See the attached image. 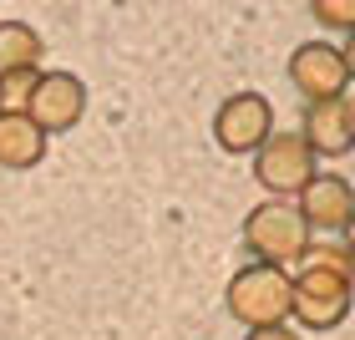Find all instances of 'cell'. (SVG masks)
Instances as JSON below:
<instances>
[{
    "mask_svg": "<svg viewBox=\"0 0 355 340\" xmlns=\"http://www.w3.org/2000/svg\"><path fill=\"white\" fill-rule=\"evenodd\" d=\"M304 269L289 280V315L300 320L304 330H335L350 315V264L345 249L315 244L304 249Z\"/></svg>",
    "mask_w": 355,
    "mask_h": 340,
    "instance_id": "6da1fadb",
    "label": "cell"
},
{
    "mask_svg": "<svg viewBox=\"0 0 355 340\" xmlns=\"http://www.w3.org/2000/svg\"><path fill=\"white\" fill-rule=\"evenodd\" d=\"M229 315L249 330H269V325H284L289 315V274L274 269V264H249L229 280Z\"/></svg>",
    "mask_w": 355,
    "mask_h": 340,
    "instance_id": "7a4b0ae2",
    "label": "cell"
},
{
    "mask_svg": "<svg viewBox=\"0 0 355 340\" xmlns=\"http://www.w3.org/2000/svg\"><path fill=\"white\" fill-rule=\"evenodd\" d=\"M244 244H249V254H259V264L279 269V264H289V259H300L304 249H310V229H304V219H300L295 203L274 198V203L249 208Z\"/></svg>",
    "mask_w": 355,
    "mask_h": 340,
    "instance_id": "3957f363",
    "label": "cell"
},
{
    "mask_svg": "<svg viewBox=\"0 0 355 340\" xmlns=\"http://www.w3.org/2000/svg\"><path fill=\"white\" fill-rule=\"evenodd\" d=\"M214 137H218L223 153H259L274 137V107L259 92H234L214 112Z\"/></svg>",
    "mask_w": 355,
    "mask_h": 340,
    "instance_id": "277c9868",
    "label": "cell"
},
{
    "mask_svg": "<svg viewBox=\"0 0 355 340\" xmlns=\"http://www.w3.org/2000/svg\"><path fill=\"white\" fill-rule=\"evenodd\" d=\"M82 112H87L82 76H71V71H41V82H36V92H31V102H26V117L36 122L46 137H51V133H71V127L82 122Z\"/></svg>",
    "mask_w": 355,
    "mask_h": 340,
    "instance_id": "5b68a950",
    "label": "cell"
},
{
    "mask_svg": "<svg viewBox=\"0 0 355 340\" xmlns=\"http://www.w3.org/2000/svg\"><path fill=\"white\" fill-rule=\"evenodd\" d=\"M254 178L269 193H304V183L315 178V153L304 148L300 133H274L259 153H254Z\"/></svg>",
    "mask_w": 355,
    "mask_h": 340,
    "instance_id": "8992f818",
    "label": "cell"
},
{
    "mask_svg": "<svg viewBox=\"0 0 355 340\" xmlns=\"http://www.w3.org/2000/svg\"><path fill=\"white\" fill-rule=\"evenodd\" d=\"M300 219H304V229L345 234L350 219H355V188L340 173H315L300 193Z\"/></svg>",
    "mask_w": 355,
    "mask_h": 340,
    "instance_id": "52a82bcc",
    "label": "cell"
},
{
    "mask_svg": "<svg viewBox=\"0 0 355 340\" xmlns=\"http://www.w3.org/2000/svg\"><path fill=\"white\" fill-rule=\"evenodd\" d=\"M289 82H295L310 102H335L345 96V61L330 41H304L295 56H289Z\"/></svg>",
    "mask_w": 355,
    "mask_h": 340,
    "instance_id": "ba28073f",
    "label": "cell"
},
{
    "mask_svg": "<svg viewBox=\"0 0 355 340\" xmlns=\"http://www.w3.org/2000/svg\"><path fill=\"white\" fill-rule=\"evenodd\" d=\"M300 137H304V148H310L315 158H345L355 148V102H350V96L310 102Z\"/></svg>",
    "mask_w": 355,
    "mask_h": 340,
    "instance_id": "9c48e42d",
    "label": "cell"
},
{
    "mask_svg": "<svg viewBox=\"0 0 355 340\" xmlns=\"http://www.w3.org/2000/svg\"><path fill=\"white\" fill-rule=\"evenodd\" d=\"M46 158V133L26 112H0V168L26 173Z\"/></svg>",
    "mask_w": 355,
    "mask_h": 340,
    "instance_id": "30bf717a",
    "label": "cell"
},
{
    "mask_svg": "<svg viewBox=\"0 0 355 340\" xmlns=\"http://www.w3.org/2000/svg\"><path fill=\"white\" fill-rule=\"evenodd\" d=\"M41 36H36V26H26V21H0V76H10V71H36L41 67Z\"/></svg>",
    "mask_w": 355,
    "mask_h": 340,
    "instance_id": "8fae6325",
    "label": "cell"
},
{
    "mask_svg": "<svg viewBox=\"0 0 355 340\" xmlns=\"http://www.w3.org/2000/svg\"><path fill=\"white\" fill-rule=\"evenodd\" d=\"M36 82H41V71H10V76H0V112H26Z\"/></svg>",
    "mask_w": 355,
    "mask_h": 340,
    "instance_id": "7c38bea8",
    "label": "cell"
},
{
    "mask_svg": "<svg viewBox=\"0 0 355 340\" xmlns=\"http://www.w3.org/2000/svg\"><path fill=\"white\" fill-rule=\"evenodd\" d=\"M310 10L325 31H355V0H315Z\"/></svg>",
    "mask_w": 355,
    "mask_h": 340,
    "instance_id": "4fadbf2b",
    "label": "cell"
},
{
    "mask_svg": "<svg viewBox=\"0 0 355 340\" xmlns=\"http://www.w3.org/2000/svg\"><path fill=\"white\" fill-rule=\"evenodd\" d=\"M249 340H300L289 325H269V330H249Z\"/></svg>",
    "mask_w": 355,
    "mask_h": 340,
    "instance_id": "5bb4252c",
    "label": "cell"
},
{
    "mask_svg": "<svg viewBox=\"0 0 355 340\" xmlns=\"http://www.w3.org/2000/svg\"><path fill=\"white\" fill-rule=\"evenodd\" d=\"M340 61H345V76L355 82V31H350V41H345V51H340Z\"/></svg>",
    "mask_w": 355,
    "mask_h": 340,
    "instance_id": "9a60e30c",
    "label": "cell"
},
{
    "mask_svg": "<svg viewBox=\"0 0 355 340\" xmlns=\"http://www.w3.org/2000/svg\"><path fill=\"white\" fill-rule=\"evenodd\" d=\"M345 264H350V274H355V219H350V229H345Z\"/></svg>",
    "mask_w": 355,
    "mask_h": 340,
    "instance_id": "2e32d148",
    "label": "cell"
}]
</instances>
